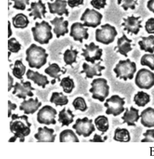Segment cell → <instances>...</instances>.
<instances>
[{
    "mask_svg": "<svg viewBox=\"0 0 154 159\" xmlns=\"http://www.w3.org/2000/svg\"><path fill=\"white\" fill-rule=\"evenodd\" d=\"M31 124L28 121V117L23 115L19 116L18 114H12L10 122V130L14 136L8 140V142H14L17 139H19V142L25 141V137L30 134L31 132Z\"/></svg>",
    "mask_w": 154,
    "mask_h": 159,
    "instance_id": "1",
    "label": "cell"
},
{
    "mask_svg": "<svg viewBox=\"0 0 154 159\" xmlns=\"http://www.w3.org/2000/svg\"><path fill=\"white\" fill-rule=\"evenodd\" d=\"M26 61L30 67L40 69L47 63V58L49 55L46 52L45 49L33 43L26 51Z\"/></svg>",
    "mask_w": 154,
    "mask_h": 159,
    "instance_id": "2",
    "label": "cell"
},
{
    "mask_svg": "<svg viewBox=\"0 0 154 159\" xmlns=\"http://www.w3.org/2000/svg\"><path fill=\"white\" fill-rule=\"evenodd\" d=\"M51 30L52 27L48 22L44 20L40 23L36 22L35 27L31 28L34 39L40 44H48L53 38Z\"/></svg>",
    "mask_w": 154,
    "mask_h": 159,
    "instance_id": "3",
    "label": "cell"
},
{
    "mask_svg": "<svg viewBox=\"0 0 154 159\" xmlns=\"http://www.w3.org/2000/svg\"><path fill=\"white\" fill-rule=\"evenodd\" d=\"M137 70L136 65L134 62H131L129 59L125 60H119L118 64L114 69L116 78L123 79L126 81L128 79L132 80L134 77V74Z\"/></svg>",
    "mask_w": 154,
    "mask_h": 159,
    "instance_id": "4",
    "label": "cell"
},
{
    "mask_svg": "<svg viewBox=\"0 0 154 159\" xmlns=\"http://www.w3.org/2000/svg\"><path fill=\"white\" fill-rule=\"evenodd\" d=\"M107 81L103 78L94 79L91 84V88L89 90L90 93L92 94V98L103 102L109 94V85Z\"/></svg>",
    "mask_w": 154,
    "mask_h": 159,
    "instance_id": "5",
    "label": "cell"
},
{
    "mask_svg": "<svg viewBox=\"0 0 154 159\" xmlns=\"http://www.w3.org/2000/svg\"><path fill=\"white\" fill-rule=\"evenodd\" d=\"M125 98H121L118 95H112L110 98L106 99L104 103L106 108L105 113L107 115H113L114 117L122 113L125 110Z\"/></svg>",
    "mask_w": 154,
    "mask_h": 159,
    "instance_id": "6",
    "label": "cell"
},
{
    "mask_svg": "<svg viewBox=\"0 0 154 159\" xmlns=\"http://www.w3.org/2000/svg\"><path fill=\"white\" fill-rule=\"evenodd\" d=\"M101 29L96 30L95 39L98 42L105 45H108L114 41L118 33L114 27L106 24L101 26Z\"/></svg>",
    "mask_w": 154,
    "mask_h": 159,
    "instance_id": "7",
    "label": "cell"
},
{
    "mask_svg": "<svg viewBox=\"0 0 154 159\" xmlns=\"http://www.w3.org/2000/svg\"><path fill=\"white\" fill-rule=\"evenodd\" d=\"M134 82L140 89L148 90L154 85V73L147 69H141L137 72Z\"/></svg>",
    "mask_w": 154,
    "mask_h": 159,
    "instance_id": "8",
    "label": "cell"
},
{
    "mask_svg": "<svg viewBox=\"0 0 154 159\" xmlns=\"http://www.w3.org/2000/svg\"><path fill=\"white\" fill-rule=\"evenodd\" d=\"M72 128L75 130L76 133L78 136L82 135L85 138L90 136L95 131L92 120H89L87 117L77 119L72 125Z\"/></svg>",
    "mask_w": 154,
    "mask_h": 159,
    "instance_id": "9",
    "label": "cell"
},
{
    "mask_svg": "<svg viewBox=\"0 0 154 159\" xmlns=\"http://www.w3.org/2000/svg\"><path fill=\"white\" fill-rule=\"evenodd\" d=\"M85 47L86 49H82L83 53L81 54V55L85 57L86 61L91 64H95L96 61H103V59H101L103 50L100 48L99 46L91 42L89 45L85 44Z\"/></svg>",
    "mask_w": 154,
    "mask_h": 159,
    "instance_id": "10",
    "label": "cell"
},
{
    "mask_svg": "<svg viewBox=\"0 0 154 159\" xmlns=\"http://www.w3.org/2000/svg\"><path fill=\"white\" fill-rule=\"evenodd\" d=\"M57 114V111L51 106H44L38 111L37 114V121L41 124L55 125L57 123L55 120Z\"/></svg>",
    "mask_w": 154,
    "mask_h": 159,
    "instance_id": "11",
    "label": "cell"
},
{
    "mask_svg": "<svg viewBox=\"0 0 154 159\" xmlns=\"http://www.w3.org/2000/svg\"><path fill=\"white\" fill-rule=\"evenodd\" d=\"M103 16L94 9H86L82 14L80 20L84 22V26L95 28L101 23Z\"/></svg>",
    "mask_w": 154,
    "mask_h": 159,
    "instance_id": "12",
    "label": "cell"
},
{
    "mask_svg": "<svg viewBox=\"0 0 154 159\" xmlns=\"http://www.w3.org/2000/svg\"><path fill=\"white\" fill-rule=\"evenodd\" d=\"M13 87L14 91L12 92V94L16 95V96L18 98L26 99L27 97H32L34 96L32 91H34L35 89L32 87L31 84L30 82H24L23 80H21V83L16 82Z\"/></svg>",
    "mask_w": 154,
    "mask_h": 159,
    "instance_id": "13",
    "label": "cell"
},
{
    "mask_svg": "<svg viewBox=\"0 0 154 159\" xmlns=\"http://www.w3.org/2000/svg\"><path fill=\"white\" fill-rule=\"evenodd\" d=\"M141 16L135 17L133 15L128 16V18H123L124 22L121 24V25L124 27V30L127 31L128 34L130 33L132 34L137 35L140 31V29L142 27L141 23L142 20H140Z\"/></svg>",
    "mask_w": 154,
    "mask_h": 159,
    "instance_id": "14",
    "label": "cell"
},
{
    "mask_svg": "<svg viewBox=\"0 0 154 159\" xmlns=\"http://www.w3.org/2000/svg\"><path fill=\"white\" fill-rule=\"evenodd\" d=\"M88 29L84 27V25L80 23H74L71 27L70 36L74 40L82 43L84 39L87 40L89 37Z\"/></svg>",
    "mask_w": 154,
    "mask_h": 159,
    "instance_id": "15",
    "label": "cell"
},
{
    "mask_svg": "<svg viewBox=\"0 0 154 159\" xmlns=\"http://www.w3.org/2000/svg\"><path fill=\"white\" fill-rule=\"evenodd\" d=\"M101 61L97 63L89 65L86 63H84L82 67L83 70L80 71V74L86 73V78L92 79L94 76H101L102 70L105 69V67L100 65Z\"/></svg>",
    "mask_w": 154,
    "mask_h": 159,
    "instance_id": "16",
    "label": "cell"
},
{
    "mask_svg": "<svg viewBox=\"0 0 154 159\" xmlns=\"http://www.w3.org/2000/svg\"><path fill=\"white\" fill-rule=\"evenodd\" d=\"M50 23L54 26L53 32L56 34L57 38L64 36L69 32L68 29L69 23L67 20H64L62 16L60 17L56 16L53 20L50 21Z\"/></svg>",
    "mask_w": 154,
    "mask_h": 159,
    "instance_id": "17",
    "label": "cell"
},
{
    "mask_svg": "<svg viewBox=\"0 0 154 159\" xmlns=\"http://www.w3.org/2000/svg\"><path fill=\"white\" fill-rule=\"evenodd\" d=\"M45 4L43 3L42 0H39L38 2H32L31 3L30 8L28 9L27 11L30 12L29 14L30 17L34 16L33 20L37 18L42 19L45 18V14L47 13Z\"/></svg>",
    "mask_w": 154,
    "mask_h": 159,
    "instance_id": "18",
    "label": "cell"
},
{
    "mask_svg": "<svg viewBox=\"0 0 154 159\" xmlns=\"http://www.w3.org/2000/svg\"><path fill=\"white\" fill-rule=\"evenodd\" d=\"M67 1L65 0H56L53 3L48 2L49 12L52 14H57L62 16L63 14L66 16H69V12L66 8Z\"/></svg>",
    "mask_w": 154,
    "mask_h": 159,
    "instance_id": "19",
    "label": "cell"
},
{
    "mask_svg": "<svg viewBox=\"0 0 154 159\" xmlns=\"http://www.w3.org/2000/svg\"><path fill=\"white\" fill-rule=\"evenodd\" d=\"M54 130L44 126L43 128L39 127L38 133L34 135L37 142H54L57 134H54Z\"/></svg>",
    "mask_w": 154,
    "mask_h": 159,
    "instance_id": "20",
    "label": "cell"
},
{
    "mask_svg": "<svg viewBox=\"0 0 154 159\" xmlns=\"http://www.w3.org/2000/svg\"><path fill=\"white\" fill-rule=\"evenodd\" d=\"M42 104L41 102H39L37 97L35 98V99L32 98L28 100L24 99L23 102L21 103L19 109L23 111L24 114H33L37 111Z\"/></svg>",
    "mask_w": 154,
    "mask_h": 159,
    "instance_id": "21",
    "label": "cell"
},
{
    "mask_svg": "<svg viewBox=\"0 0 154 159\" xmlns=\"http://www.w3.org/2000/svg\"><path fill=\"white\" fill-rule=\"evenodd\" d=\"M125 112L121 119L123 120L122 123H127L128 126H136L135 123L138 122L140 119V115H139V110L133 107H130V110L128 107L125 108Z\"/></svg>",
    "mask_w": 154,
    "mask_h": 159,
    "instance_id": "22",
    "label": "cell"
},
{
    "mask_svg": "<svg viewBox=\"0 0 154 159\" xmlns=\"http://www.w3.org/2000/svg\"><path fill=\"white\" fill-rule=\"evenodd\" d=\"M132 41L127 38L125 34L123 33L122 37L119 38L117 40V45L115 47L114 51L119 53L125 57H128V53L133 50L131 43Z\"/></svg>",
    "mask_w": 154,
    "mask_h": 159,
    "instance_id": "23",
    "label": "cell"
},
{
    "mask_svg": "<svg viewBox=\"0 0 154 159\" xmlns=\"http://www.w3.org/2000/svg\"><path fill=\"white\" fill-rule=\"evenodd\" d=\"M67 70L66 69L64 70H62L58 65L56 63L52 64H49V66L44 70V72L46 74L49 75L51 78H53L54 80H52L51 81V84L53 85L56 82V80L60 82V77L62 75L65 74Z\"/></svg>",
    "mask_w": 154,
    "mask_h": 159,
    "instance_id": "24",
    "label": "cell"
},
{
    "mask_svg": "<svg viewBox=\"0 0 154 159\" xmlns=\"http://www.w3.org/2000/svg\"><path fill=\"white\" fill-rule=\"evenodd\" d=\"M26 76L27 79L33 81L35 84H37L38 86H41L43 89L45 88L47 84L49 83L47 76L30 69H28L26 73Z\"/></svg>",
    "mask_w": 154,
    "mask_h": 159,
    "instance_id": "25",
    "label": "cell"
},
{
    "mask_svg": "<svg viewBox=\"0 0 154 159\" xmlns=\"http://www.w3.org/2000/svg\"><path fill=\"white\" fill-rule=\"evenodd\" d=\"M141 124L144 127L151 128L154 127V108L148 107L141 112Z\"/></svg>",
    "mask_w": 154,
    "mask_h": 159,
    "instance_id": "26",
    "label": "cell"
},
{
    "mask_svg": "<svg viewBox=\"0 0 154 159\" xmlns=\"http://www.w3.org/2000/svg\"><path fill=\"white\" fill-rule=\"evenodd\" d=\"M75 117V115L73 114L72 111L70 109L68 108L66 110V108L64 107L59 112L58 121L62 124L61 127L68 126L74 121Z\"/></svg>",
    "mask_w": 154,
    "mask_h": 159,
    "instance_id": "27",
    "label": "cell"
},
{
    "mask_svg": "<svg viewBox=\"0 0 154 159\" xmlns=\"http://www.w3.org/2000/svg\"><path fill=\"white\" fill-rule=\"evenodd\" d=\"M142 40L138 42L140 49L146 52L153 53L154 52V36L142 37Z\"/></svg>",
    "mask_w": 154,
    "mask_h": 159,
    "instance_id": "28",
    "label": "cell"
},
{
    "mask_svg": "<svg viewBox=\"0 0 154 159\" xmlns=\"http://www.w3.org/2000/svg\"><path fill=\"white\" fill-rule=\"evenodd\" d=\"M12 23L15 28H26L30 23L28 17L22 13H19L12 18Z\"/></svg>",
    "mask_w": 154,
    "mask_h": 159,
    "instance_id": "29",
    "label": "cell"
},
{
    "mask_svg": "<svg viewBox=\"0 0 154 159\" xmlns=\"http://www.w3.org/2000/svg\"><path fill=\"white\" fill-rule=\"evenodd\" d=\"M113 139L116 141L128 142L130 140L131 137L129 132L126 128L118 127L115 130Z\"/></svg>",
    "mask_w": 154,
    "mask_h": 159,
    "instance_id": "30",
    "label": "cell"
},
{
    "mask_svg": "<svg viewBox=\"0 0 154 159\" xmlns=\"http://www.w3.org/2000/svg\"><path fill=\"white\" fill-rule=\"evenodd\" d=\"M94 123L97 129L101 132L102 135L108 131L109 128V121L107 117L104 115H100L94 120Z\"/></svg>",
    "mask_w": 154,
    "mask_h": 159,
    "instance_id": "31",
    "label": "cell"
},
{
    "mask_svg": "<svg viewBox=\"0 0 154 159\" xmlns=\"http://www.w3.org/2000/svg\"><path fill=\"white\" fill-rule=\"evenodd\" d=\"M49 101L51 103H54L56 107L58 106L62 107L65 106L67 105L69 102L67 96L64 95L62 92H54L52 93Z\"/></svg>",
    "mask_w": 154,
    "mask_h": 159,
    "instance_id": "32",
    "label": "cell"
},
{
    "mask_svg": "<svg viewBox=\"0 0 154 159\" xmlns=\"http://www.w3.org/2000/svg\"><path fill=\"white\" fill-rule=\"evenodd\" d=\"M133 101L138 107H144L150 102V96L143 91H139L134 95Z\"/></svg>",
    "mask_w": 154,
    "mask_h": 159,
    "instance_id": "33",
    "label": "cell"
},
{
    "mask_svg": "<svg viewBox=\"0 0 154 159\" xmlns=\"http://www.w3.org/2000/svg\"><path fill=\"white\" fill-rule=\"evenodd\" d=\"M77 50H73L72 47L71 49H67L63 53V60L65 63V66H70L72 67L73 63H76L77 57L78 53Z\"/></svg>",
    "mask_w": 154,
    "mask_h": 159,
    "instance_id": "34",
    "label": "cell"
},
{
    "mask_svg": "<svg viewBox=\"0 0 154 159\" xmlns=\"http://www.w3.org/2000/svg\"><path fill=\"white\" fill-rule=\"evenodd\" d=\"M59 142H79V140L72 130L66 129L63 131L60 134Z\"/></svg>",
    "mask_w": 154,
    "mask_h": 159,
    "instance_id": "35",
    "label": "cell"
},
{
    "mask_svg": "<svg viewBox=\"0 0 154 159\" xmlns=\"http://www.w3.org/2000/svg\"><path fill=\"white\" fill-rule=\"evenodd\" d=\"M26 66L23 65L22 59L15 61L14 68L12 69V74L18 80H22L23 76L26 71Z\"/></svg>",
    "mask_w": 154,
    "mask_h": 159,
    "instance_id": "36",
    "label": "cell"
},
{
    "mask_svg": "<svg viewBox=\"0 0 154 159\" xmlns=\"http://www.w3.org/2000/svg\"><path fill=\"white\" fill-rule=\"evenodd\" d=\"M60 86L62 87L63 91L66 93H71L74 88L75 87L73 79H71L70 76L63 78L61 80Z\"/></svg>",
    "mask_w": 154,
    "mask_h": 159,
    "instance_id": "37",
    "label": "cell"
},
{
    "mask_svg": "<svg viewBox=\"0 0 154 159\" xmlns=\"http://www.w3.org/2000/svg\"><path fill=\"white\" fill-rule=\"evenodd\" d=\"M141 65L148 67L152 70H154V54H146L141 59Z\"/></svg>",
    "mask_w": 154,
    "mask_h": 159,
    "instance_id": "38",
    "label": "cell"
},
{
    "mask_svg": "<svg viewBox=\"0 0 154 159\" xmlns=\"http://www.w3.org/2000/svg\"><path fill=\"white\" fill-rule=\"evenodd\" d=\"M72 104L76 110L85 111L88 109L87 106L85 99L81 97L76 98L73 101Z\"/></svg>",
    "mask_w": 154,
    "mask_h": 159,
    "instance_id": "39",
    "label": "cell"
},
{
    "mask_svg": "<svg viewBox=\"0 0 154 159\" xmlns=\"http://www.w3.org/2000/svg\"><path fill=\"white\" fill-rule=\"evenodd\" d=\"M138 0H118V5L121 4V7L124 11H128V9L133 10L135 9V6L138 5Z\"/></svg>",
    "mask_w": 154,
    "mask_h": 159,
    "instance_id": "40",
    "label": "cell"
},
{
    "mask_svg": "<svg viewBox=\"0 0 154 159\" xmlns=\"http://www.w3.org/2000/svg\"><path fill=\"white\" fill-rule=\"evenodd\" d=\"M21 49V44L15 38L9 39L8 40V49L11 52L18 53Z\"/></svg>",
    "mask_w": 154,
    "mask_h": 159,
    "instance_id": "41",
    "label": "cell"
},
{
    "mask_svg": "<svg viewBox=\"0 0 154 159\" xmlns=\"http://www.w3.org/2000/svg\"><path fill=\"white\" fill-rule=\"evenodd\" d=\"M14 2L13 8L16 10L24 11L26 9V5L30 4V0H12Z\"/></svg>",
    "mask_w": 154,
    "mask_h": 159,
    "instance_id": "42",
    "label": "cell"
},
{
    "mask_svg": "<svg viewBox=\"0 0 154 159\" xmlns=\"http://www.w3.org/2000/svg\"><path fill=\"white\" fill-rule=\"evenodd\" d=\"M143 135L145 138L141 140V142H154V129L147 130Z\"/></svg>",
    "mask_w": 154,
    "mask_h": 159,
    "instance_id": "43",
    "label": "cell"
},
{
    "mask_svg": "<svg viewBox=\"0 0 154 159\" xmlns=\"http://www.w3.org/2000/svg\"><path fill=\"white\" fill-rule=\"evenodd\" d=\"M106 0H91V6L98 10L104 9L106 5Z\"/></svg>",
    "mask_w": 154,
    "mask_h": 159,
    "instance_id": "44",
    "label": "cell"
},
{
    "mask_svg": "<svg viewBox=\"0 0 154 159\" xmlns=\"http://www.w3.org/2000/svg\"><path fill=\"white\" fill-rule=\"evenodd\" d=\"M145 28L148 34H154V18H149L147 20Z\"/></svg>",
    "mask_w": 154,
    "mask_h": 159,
    "instance_id": "45",
    "label": "cell"
},
{
    "mask_svg": "<svg viewBox=\"0 0 154 159\" xmlns=\"http://www.w3.org/2000/svg\"><path fill=\"white\" fill-rule=\"evenodd\" d=\"M68 5L71 8L78 7L79 5H83L84 0H68Z\"/></svg>",
    "mask_w": 154,
    "mask_h": 159,
    "instance_id": "46",
    "label": "cell"
},
{
    "mask_svg": "<svg viewBox=\"0 0 154 159\" xmlns=\"http://www.w3.org/2000/svg\"><path fill=\"white\" fill-rule=\"evenodd\" d=\"M107 136H105L103 138L102 137V135H98L97 134H95L93 137V139H90L89 140L90 142H104L107 139Z\"/></svg>",
    "mask_w": 154,
    "mask_h": 159,
    "instance_id": "47",
    "label": "cell"
},
{
    "mask_svg": "<svg viewBox=\"0 0 154 159\" xmlns=\"http://www.w3.org/2000/svg\"><path fill=\"white\" fill-rule=\"evenodd\" d=\"M17 108L16 104L11 103L10 100L8 101V117H10L12 116V111L15 110Z\"/></svg>",
    "mask_w": 154,
    "mask_h": 159,
    "instance_id": "48",
    "label": "cell"
},
{
    "mask_svg": "<svg viewBox=\"0 0 154 159\" xmlns=\"http://www.w3.org/2000/svg\"><path fill=\"white\" fill-rule=\"evenodd\" d=\"M147 8L150 11L154 13V0H149L147 2Z\"/></svg>",
    "mask_w": 154,
    "mask_h": 159,
    "instance_id": "49",
    "label": "cell"
},
{
    "mask_svg": "<svg viewBox=\"0 0 154 159\" xmlns=\"http://www.w3.org/2000/svg\"><path fill=\"white\" fill-rule=\"evenodd\" d=\"M8 91L9 92V91L11 90V89H12V87H13V83H14V79L10 76L9 72L8 73Z\"/></svg>",
    "mask_w": 154,
    "mask_h": 159,
    "instance_id": "50",
    "label": "cell"
},
{
    "mask_svg": "<svg viewBox=\"0 0 154 159\" xmlns=\"http://www.w3.org/2000/svg\"><path fill=\"white\" fill-rule=\"evenodd\" d=\"M8 38H10L11 37V35L12 34V31L11 30V26H10V23L9 21L8 22Z\"/></svg>",
    "mask_w": 154,
    "mask_h": 159,
    "instance_id": "51",
    "label": "cell"
}]
</instances>
